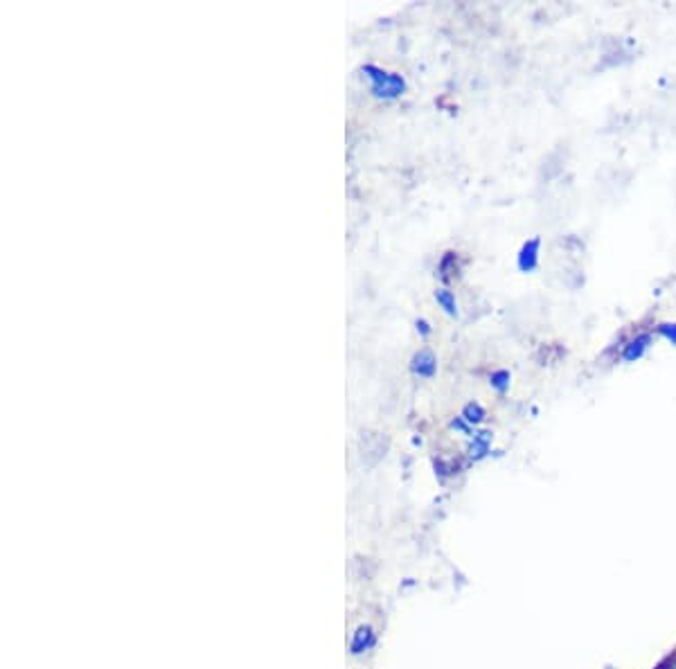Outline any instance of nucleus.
Masks as SVG:
<instances>
[{
    "label": "nucleus",
    "instance_id": "obj_2",
    "mask_svg": "<svg viewBox=\"0 0 676 669\" xmlns=\"http://www.w3.org/2000/svg\"><path fill=\"white\" fill-rule=\"evenodd\" d=\"M377 640H379V635H377L375 626L358 624L357 629H354L352 638H349V654H352L354 658L366 656V654H370L372 649L377 647Z\"/></svg>",
    "mask_w": 676,
    "mask_h": 669
},
{
    "label": "nucleus",
    "instance_id": "obj_5",
    "mask_svg": "<svg viewBox=\"0 0 676 669\" xmlns=\"http://www.w3.org/2000/svg\"><path fill=\"white\" fill-rule=\"evenodd\" d=\"M460 417L467 421V424L471 426V429H474V426H479L480 421L485 420V408L480 406V403L471 401V403H467L465 408H462V415Z\"/></svg>",
    "mask_w": 676,
    "mask_h": 669
},
{
    "label": "nucleus",
    "instance_id": "obj_4",
    "mask_svg": "<svg viewBox=\"0 0 676 669\" xmlns=\"http://www.w3.org/2000/svg\"><path fill=\"white\" fill-rule=\"evenodd\" d=\"M491 451V433H476L474 440L469 442V458L471 460H483L487 453Z\"/></svg>",
    "mask_w": 676,
    "mask_h": 669
},
{
    "label": "nucleus",
    "instance_id": "obj_1",
    "mask_svg": "<svg viewBox=\"0 0 676 669\" xmlns=\"http://www.w3.org/2000/svg\"><path fill=\"white\" fill-rule=\"evenodd\" d=\"M363 77L370 82V90L375 97L395 99L406 90V82L401 75L386 73V70L377 68V66H372V64L363 66Z\"/></svg>",
    "mask_w": 676,
    "mask_h": 669
},
{
    "label": "nucleus",
    "instance_id": "obj_6",
    "mask_svg": "<svg viewBox=\"0 0 676 669\" xmlns=\"http://www.w3.org/2000/svg\"><path fill=\"white\" fill-rule=\"evenodd\" d=\"M537 248H539L537 239L523 246L521 255H519V267H521L523 270H532L534 267H537Z\"/></svg>",
    "mask_w": 676,
    "mask_h": 669
},
{
    "label": "nucleus",
    "instance_id": "obj_8",
    "mask_svg": "<svg viewBox=\"0 0 676 669\" xmlns=\"http://www.w3.org/2000/svg\"><path fill=\"white\" fill-rule=\"evenodd\" d=\"M489 383H491V388H496V390H499L500 395H503V392L510 388V374L505 372V370H499V372L491 374V381Z\"/></svg>",
    "mask_w": 676,
    "mask_h": 669
},
{
    "label": "nucleus",
    "instance_id": "obj_10",
    "mask_svg": "<svg viewBox=\"0 0 676 669\" xmlns=\"http://www.w3.org/2000/svg\"><path fill=\"white\" fill-rule=\"evenodd\" d=\"M418 331L422 336H429V334H431V327H429L427 320H418Z\"/></svg>",
    "mask_w": 676,
    "mask_h": 669
},
{
    "label": "nucleus",
    "instance_id": "obj_9",
    "mask_svg": "<svg viewBox=\"0 0 676 669\" xmlns=\"http://www.w3.org/2000/svg\"><path fill=\"white\" fill-rule=\"evenodd\" d=\"M656 669H676V652L670 654L665 661H661L659 667H656Z\"/></svg>",
    "mask_w": 676,
    "mask_h": 669
},
{
    "label": "nucleus",
    "instance_id": "obj_7",
    "mask_svg": "<svg viewBox=\"0 0 676 669\" xmlns=\"http://www.w3.org/2000/svg\"><path fill=\"white\" fill-rule=\"evenodd\" d=\"M435 300H438V305L442 307L444 311L449 313V316H458V305H456V296H453L449 289H439V291H435Z\"/></svg>",
    "mask_w": 676,
    "mask_h": 669
},
{
    "label": "nucleus",
    "instance_id": "obj_3",
    "mask_svg": "<svg viewBox=\"0 0 676 669\" xmlns=\"http://www.w3.org/2000/svg\"><path fill=\"white\" fill-rule=\"evenodd\" d=\"M410 370H413L418 377H433L435 370H438V360H435L433 352H429V350H422V352H418L413 357V360H410Z\"/></svg>",
    "mask_w": 676,
    "mask_h": 669
}]
</instances>
